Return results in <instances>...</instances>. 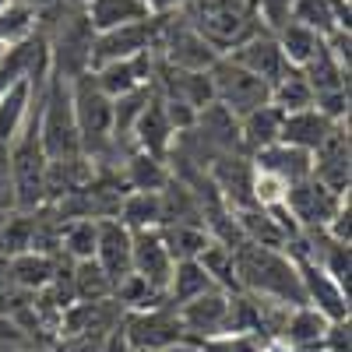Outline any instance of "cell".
<instances>
[{
    "label": "cell",
    "mask_w": 352,
    "mask_h": 352,
    "mask_svg": "<svg viewBox=\"0 0 352 352\" xmlns=\"http://www.w3.org/2000/svg\"><path fill=\"white\" fill-rule=\"evenodd\" d=\"M236 261V282L247 296L254 300H268L278 307H307L303 285H300V272L292 257L285 250H268L257 243H243L232 250Z\"/></svg>",
    "instance_id": "cell-1"
},
{
    "label": "cell",
    "mask_w": 352,
    "mask_h": 352,
    "mask_svg": "<svg viewBox=\"0 0 352 352\" xmlns=\"http://www.w3.org/2000/svg\"><path fill=\"white\" fill-rule=\"evenodd\" d=\"M39 144L50 162L81 159V134L74 124V102H71V81L53 74L46 78V88L39 96Z\"/></svg>",
    "instance_id": "cell-2"
},
{
    "label": "cell",
    "mask_w": 352,
    "mask_h": 352,
    "mask_svg": "<svg viewBox=\"0 0 352 352\" xmlns=\"http://www.w3.org/2000/svg\"><path fill=\"white\" fill-rule=\"evenodd\" d=\"M36 116H28L25 131L8 148L11 152V176H14V212H39L46 204V166H50V159L39 144Z\"/></svg>",
    "instance_id": "cell-3"
},
{
    "label": "cell",
    "mask_w": 352,
    "mask_h": 352,
    "mask_svg": "<svg viewBox=\"0 0 352 352\" xmlns=\"http://www.w3.org/2000/svg\"><path fill=\"white\" fill-rule=\"evenodd\" d=\"M71 102H74V124L81 134V155H102L113 141V99L96 85L92 71L71 81Z\"/></svg>",
    "instance_id": "cell-4"
},
{
    "label": "cell",
    "mask_w": 352,
    "mask_h": 352,
    "mask_svg": "<svg viewBox=\"0 0 352 352\" xmlns=\"http://www.w3.org/2000/svg\"><path fill=\"white\" fill-rule=\"evenodd\" d=\"M208 78H212V96L222 109H229L236 120H243L247 113L261 109L272 102V85L254 78L250 71H243L236 60H229L222 53L219 60L208 67Z\"/></svg>",
    "instance_id": "cell-5"
},
{
    "label": "cell",
    "mask_w": 352,
    "mask_h": 352,
    "mask_svg": "<svg viewBox=\"0 0 352 352\" xmlns=\"http://www.w3.org/2000/svg\"><path fill=\"white\" fill-rule=\"evenodd\" d=\"M120 331H124L131 352H173L176 345H184V324L176 317L173 303L124 314Z\"/></svg>",
    "instance_id": "cell-6"
},
{
    "label": "cell",
    "mask_w": 352,
    "mask_h": 352,
    "mask_svg": "<svg viewBox=\"0 0 352 352\" xmlns=\"http://www.w3.org/2000/svg\"><path fill=\"white\" fill-rule=\"evenodd\" d=\"M155 53L162 56L169 67H176V71H208L219 56H222L187 18L173 21L169 14H162Z\"/></svg>",
    "instance_id": "cell-7"
},
{
    "label": "cell",
    "mask_w": 352,
    "mask_h": 352,
    "mask_svg": "<svg viewBox=\"0 0 352 352\" xmlns=\"http://www.w3.org/2000/svg\"><path fill=\"white\" fill-rule=\"evenodd\" d=\"M159 25H162V14H155L148 21H138V25L113 28V32H99L92 43V56H88V71L113 64V60H131V56L152 53L159 43Z\"/></svg>",
    "instance_id": "cell-8"
},
{
    "label": "cell",
    "mask_w": 352,
    "mask_h": 352,
    "mask_svg": "<svg viewBox=\"0 0 352 352\" xmlns=\"http://www.w3.org/2000/svg\"><path fill=\"white\" fill-rule=\"evenodd\" d=\"M349 201V194H335L324 184H317L314 176L285 187V212L292 215L300 229H328V222L342 212V204Z\"/></svg>",
    "instance_id": "cell-9"
},
{
    "label": "cell",
    "mask_w": 352,
    "mask_h": 352,
    "mask_svg": "<svg viewBox=\"0 0 352 352\" xmlns=\"http://www.w3.org/2000/svg\"><path fill=\"white\" fill-rule=\"evenodd\" d=\"M292 257L300 272V285H303V296H307V307H314L324 320H349V296L338 289V282L320 268V264L300 250H285Z\"/></svg>",
    "instance_id": "cell-10"
},
{
    "label": "cell",
    "mask_w": 352,
    "mask_h": 352,
    "mask_svg": "<svg viewBox=\"0 0 352 352\" xmlns=\"http://www.w3.org/2000/svg\"><path fill=\"white\" fill-rule=\"evenodd\" d=\"M92 43H96V32L92 25H88L85 11L67 18L60 25V36H56V43L50 46V71L60 74L67 81L88 74V56H92Z\"/></svg>",
    "instance_id": "cell-11"
},
{
    "label": "cell",
    "mask_w": 352,
    "mask_h": 352,
    "mask_svg": "<svg viewBox=\"0 0 352 352\" xmlns=\"http://www.w3.org/2000/svg\"><path fill=\"white\" fill-rule=\"evenodd\" d=\"M226 56H229V60H236L243 71H250L254 78L268 81V85L282 81V74L289 71L285 56H282V50L275 43V36L272 32H261V28H257V32H250L243 43H236Z\"/></svg>",
    "instance_id": "cell-12"
},
{
    "label": "cell",
    "mask_w": 352,
    "mask_h": 352,
    "mask_svg": "<svg viewBox=\"0 0 352 352\" xmlns=\"http://www.w3.org/2000/svg\"><path fill=\"white\" fill-rule=\"evenodd\" d=\"M176 317H180V324H184V338L222 335L226 324H229V292H222V289L204 292V296L176 307Z\"/></svg>",
    "instance_id": "cell-13"
},
{
    "label": "cell",
    "mask_w": 352,
    "mask_h": 352,
    "mask_svg": "<svg viewBox=\"0 0 352 352\" xmlns=\"http://www.w3.org/2000/svg\"><path fill=\"white\" fill-rule=\"evenodd\" d=\"M173 257L162 243V232L159 229H144V232H134V243H131V272L141 275L148 285L162 289L169 285V275H173Z\"/></svg>",
    "instance_id": "cell-14"
},
{
    "label": "cell",
    "mask_w": 352,
    "mask_h": 352,
    "mask_svg": "<svg viewBox=\"0 0 352 352\" xmlns=\"http://www.w3.org/2000/svg\"><path fill=\"white\" fill-rule=\"evenodd\" d=\"M349 127L345 124H338L335 131H331V138L320 144V148L314 152V169H310V176L317 184H324L328 190H335V194H349Z\"/></svg>",
    "instance_id": "cell-15"
},
{
    "label": "cell",
    "mask_w": 352,
    "mask_h": 352,
    "mask_svg": "<svg viewBox=\"0 0 352 352\" xmlns=\"http://www.w3.org/2000/svg\"><path fill=\"white\" fill-rule=\"evenodd\" d=\"M152 71H155V50L152 53H141V56H131V60H113V64H102L92 71L96 85L109 99H120L127 92H138V88L152 85Z\"/></svg>",
    "instance_id": "cell-16"
},
{
    "label": "cell",
    "mask_w": 352,
    "mask_h": 352,
    "mask_svg": "<svg viewBox=\"0 0 352 352\" xmlns=\"http://www.w3.org/2000/svg\"><path fill=\"white\" fill-rule=\"evenodd\" d=\"M131 243H134V232L120 219H99V243L92 261L113 278V285L124 275H131Z\"/></svg>",
    "instance_id": "cell-17"
},
{
    "label": "cell",
    "mask_w": 352,
    "mask_h": 352,
    "mask_svg": "<svg viewBox=\"0 0 352 352\" xmlns=\"http://www.w3.org/2000/svg\"><path fill=\"white\" fill-rule=\"evenodd\" d=\"M250 162H254V169H257V173L275 176V180H282L285 187L307 180L310 169H314V155H310V152H300V148H292V144H282V141H278V144H272V148L254 152V155H250Z\"/></svg>",
    "instance_id": "cell-18"
},
{
    "label": "cell",
    "mask_w": 352,
    "mask_h": 352,
    "mask_svg": "<svg viewBox=\"0 0 352 352\" xmlns=\"http://www.w3.org/2000/svg\"><path fill=\"white\" fill-rule=\"evenodd\" d=\"M36 88L39 85H32L28 78H18L0 92V144H4V148H11V144L18 141V134L28 124V116H32Z\"/></svg>",
    "instance_id": "cell-19"
},
{
    "label": "cell",
    "mask_w": 352,
    "mask_h": 352,
    "mask_svg": "<svg viewBox=\"0 0 352 352\" xmlns=\"http://www.w3.org/2000/svg\"><path fill=\"white\" fill-rule=\"evenodd\" d=\"M338 124H331L324 113H317L314 106L310 109H300V113H285V124H282V144H292L300 152H317L320 144L331 138Z\"/></svg>",
    "instance_id": "cell-20"
},
{
    "label": "cell",
    "mask_w": 352,
    "mask_h": 352,
    "mask_svg": "<svg viewBox=\"0 0 352 352\" xmlns=\"http://www.w3.org/2000/svg\"><path fill=\"white\" fill-rule=\"evenodd\" d=\"M289 21H300L320 39H328L335 32H349V0H292V18Z\"/></svg>",
    "instance_id": "cell-21"
},
{
    "label": "cell",
    "mask_w": 352,
    "mask_h": 352,
    "mask_svg": "<svg viewBox=\"0 0 352 352\" xmlns=\"http://www.w3.org/2000/svg\"><path fill=\"white\" fill-rule=\"evenodd\" d=\"M131 138H134V144H138V152H144V155H155V159H166V155H169L176 131H173L169 120H166L159 96L148 99V106H144V113L138 116Z\"/></svg>",
    "instance_id": "cell-22"
},
{
    "label": "cell",
    "mask_w": 352,
    "mask_h": 352,
    "mask_svg": "<svg viewBox=\"0 0 352 352\" xmlns=\"http://www.w3.org/2000/svg\"><path fill=\"white\" fill-rule=\"evenodd\" d=\"M85 18L92 25V32H113V28H124V25H138V21H148L155 18L148 11L144 0H88Z\"/></svg>",
    "instance_id": "cell-23"
},
{
    "label": "cell",
    "mask_w": 352,
    "mask_h": 352,
    "mask_svg": "<svg viewBox=\"0 0 352 352\" xmlns=\"http://www.w3.org/2000/svg\"><path fill=\"white\" fill-rule=\"evenodd\" d=\"M56 264L60 261L50 257V254H36V250L18 254V257L4 261V282H11L21 292H39V289H46L53 282Z\"/></svg>",
    "instance_id": "cell-24"
},
{
    "label": "cell",
    "mask_w": 352,
    "mask_h": 352,
    "mask_svg": "<svg viewBox=\"0 0 352 352\" xmlns=\"http://www.w3.org/2000/svg\"><path fill=\"white\" fill-rule=\"evenodd\" d=\"M282 124H285V113L278 106H261L254 113H247L240 120V141H243V152L254 155L261 148H272V144L282 141Z\"/></svg>",
    "instance_id": "cell-25"
},
{
    "label": "cell",
    "mask_w": 352,
    "mask_h": 352,
    "mask_svg": "<svg viewBox=\"0 0 352 352\" xmlns=\"http://www.w3.org/2000/svg\"><path fill=\"white\" fill-rule=\"evenodd\" d=\"M324 328L328 320L320 317L314 307H292L285 310V320L278 328V338L292 349V352H310L320 345V338H324Z\"/></svg>",
    "instance_id": "cell-26"
},
{
    "label": "cell",
    "mask_w": 352,
    "mask_h": 352,
    "mask_svg": "<svg viewBox=\"0 0 352 352\" xmlns=\"http://www.w3.org/2000/svg\"><path fill=\"white\" fill-rule=\"evenodd\" d=\"M275 43H278V50L285 56V64L296 67V71H303L314 56L320 53V46H324V39H320L314 28L300 25V21H285L278 32H275Z\"/></svg>",
    "instance_id": "cell-27"
},
{
    "label": "cell",
    "mask_w": 352,
    "mask_h": 352,
    "mask_svg": "<svg viewBox=\"0 0 352 352\" xmlns=\"http://www.w3.org/2000/svg\"><path fill=\"white\" fill-rule=\"evenodd\" d=\"M169 180H173V173H169L166 159L144 155V152L127 155V166H124V187H127V194H131V190L159 194V190L169 187Z\"/></svg>",
    "instance_id": "cell-28"
},
{
    "label": "cell",
    "mask_w": 352,
    "mask_h": 352,
    "mask_svg": "<svg viewBox=\"0 0 352 352\" xmlns=\"http://www.w3.org/2000/svg\"><path fill=\"white\" fill-rule=\"evenodd\" d=\"M212 289H219V285L208 278V272H204L197 261H176L173 275H169V285H166V300L173 307H184V303L204 296V292H212Z\"/></svg>",
    "instance_id": "cell-29"
},
{
    "label": "cell",
    "mask_w": 352,
    "mask_h": 352,
    "mask_svg": "<svg viewBox=\"0 0 352 352\" xmlns=\"http://www.w3.org/2000/svg\"><path fill=\"white\" fill-rule=\"evenodd\" d=\"M116 219H120L131 232L159 229L162 226V201H159V194L131 190V194H124L120 208H116Z\"/></svg>",
    "instance_id": "cell-30"
},
{
    "label": "cell",
    "mask_w": 352,
    "mask_h": 352,
    "mask_svg": "<svg viewBox=\"0 0 352 352\" xmlns=\"http://www.w3.org/2000/svg\"><path fill=\"white\" fill-rule=\"evenodd\" d=\"M71 282L78 303H106L113 300V278L99 268L96 261H71Z\"/></svg>",
    "instance_id": "cell-31"
},
{
    "label": "cell",
    "mask_w": 352,
    "mask_h": 352,
    "mask_svg": "<svg viewBox=\"0 0 352 352\" xmlns=\"http://www.w3.org/2000/svg\"><path fill=\"white\" fill-rule=\"evenodd\" d=\"M99 243V219H67L60 229V254L67 261H92Z\"/></svg>",
    "instance_id": "cell-32"
},
{
    "label": "cell",
    "mask_w": 352,
    "mask_h": 352,
    "mask_svg": "<svg viewBox=\"0 0 352 352\" xmlns=\"http://www.w3.org/2000/svg\"><path fill=\"white\" fill-rule=\"evenodd\" d=\"M159 232H162V243L173 261H197L201 250L212 243L204 226H162Z\"/></svg>",
    "instance_id": "cell-33"
},
{
    "label": "cell",
    "mask_w": 352,
    "mask_h": 352,
    "mask_svg": "<svg viewBox=\"0 0 352 352\" xmlns=\"http://www.w3.org/2000/svg\"><path fill=\"white\" fill-rule=\"evenodd\" d=\"M272 106H278L282 113H300V109H310L314 106V88L303 78V71L289 67L282 74V81L272 85Z\"/></svg>",
    "instance_id": "cell-34"
},
{
    "label": "cell",
    "mask_w": 352,
    "mask_h": 352,
    "mask_svg": "<svg viewBox=\"0 0 352 352\" xmlns=\"http://www.w3.org/2000/svg\"><path fill=\"white\" fill-rule=\"evenodd\" d=\"M197 264L208 272V278H212L222 292H243L240 282H236V261H232V250H229V247H222V243L212 240L208 247L201 250Z\"/></svg>",
    "instance_id": "cell-35"
},
{
    "label": "cell",
    "mask_w": 352,
    "mask_h": 352,
    "mask_svg": "<svg viewBox=\"0 0 352 352\" xmlns=\"http://www.w3.org/2000/svg\"><path fill=\"white\" fill-rule=\"evenodd\" d=\"M152 96H155V88L144 85V88H138V92H127V96H120V99H113V141L131 138L138 116L144 113V106H148Z\"/></svg>",
    "instance_id": "cell-36"
},
{
    "label": "cell",
    "mask_w": 352,
    "mask_h": 352,
    "mask_svg": "<svg viewBox=\"0 0 352 352\" xmlns=\"http://www.w3.org/2000/svg\"><path fill=\"white\" fill-rule=\"evenodd\" d=\"M184 345L194 352H264V342L257 335H232V331L212 338H184Z\"/></svg>",
    "instance_id": "cell-37"
},
{
    "label": "cell",
    "mask_w": 352,
    "mask_h": 352,
    "mask_svg": "<svg viewBox=\"0 0 352 352\" xmlns=\"http://www.w3.org/2000/svg\"><path fill=\"white\" fill-rule=\"evenodd\" d=\"M32 32H36V14L28 8L11 4L4 14H0V46H18Z\"/></svg>",
    "instance_id": "cell-38"
},
{
    "label": "cell",
    "mask_w": 352,
    "mask_h": 352,
    "mask_svg": "<svg viewBox=\"0 0 352 352\" xmlns=\"http://www.w3.org/2000/svg\"><path fill=\"white\" fill-rule=\"evenodd\" d=\"M250 11H254V18H261L264 28L275 36L278 28L292 18V0H250ZM261 21H257V25H261Z\"/></svg>",
    "instance_id": "cell-39"
},
{
    "label": "cell",
    "mask_w": 352,
    "mask_h": 352,
    "mask_svg": "<svg viewBox=\"0 0 352 352\" xmlns=\"http://www.w3.org/2000/svg\"><path fill=\"white\" fill-rule=\"evenodd\" d=\"M14 212V176H11V152L0 144V219Z\"/></svg>",
    "instance_id": "cell-40"
},
{
    "label": "cell",
    "mask_w": 352,
    "mask_h": 352,
    "mask_svg": "<svg viewBox=\"0 0 352 352\" xmlns=\"http://www.w3.org/2000/svg\"><path fill=\"white\" fill-rule=\"evenodd\" d=\"M320 349L324 352H349V320H328Z\"/></svg>",
    "instance_id": "cell-41"
},
{
    "label": "cell",
    "mask_w": 352,
    "mask_h": 352,
    "mask_svg": "<svg viewBox=\"0 0 352 352\" xmlns=\"http://www.w3.org/2000/svg\"><path fill=\"white\" fill-rule=\"evenodd\" d=\"M144 4H148L152 14H169V11H176V8H184L187 0H144Z\"/></svg>",
    "instance_id": "cell-42"
},
{
    "label": "cell",
    "mask_w": 352,
    "mask_h": 352,
    "mask_svg": "<svg viewBox=\"0 0 352 352\" xmlns=\"http://www.w3.org/2000/svg\"><path fill=\"white\" fill-rule=\"evenodd\" d=\"M11 4H14V0H0V14H4V11H8Z\"/></svg>",
    "instance_id": "cell-43"
},
{
    "label": "cell",
    "mask_w": 352,
    "mask_h": 352,
    "mask_svg": "<svg viewBox=\"0 0 352 352\" xmlns=\"http://www.w3.org/2000/svg\"><path fill=\"white\" fill-rule=\"evenodd\" d=\"M0 60H4V46H0Z\"/></svg>",
    "instance_id": "cell-44"
}]
</instances>
